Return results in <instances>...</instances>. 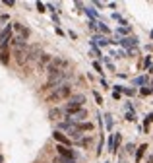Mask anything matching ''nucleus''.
<instances>
[{
  "label": "nucleus",
  "instance_id": "1",
  "mask_svg": "<svg viewBox=\"0 0 153 163\" xmlns=\"http://www.w3.org/2000/svg\"><path fill=\"white\" fill-rule=\"evenodd\" d=\"M10 56H14L16 64L23 66L25 64V54H27V41H21L19 37H12L10 39Z\"/></svg>",
  "mask_w": 153,
  "mask_h": 163
},
{
  "label": "nucleus",
  "instance_id": "2",
  "mask_svg": "<svg viewBox=\"0 0 153 163\" xmlns=\"http://www.w3.org/2000/svg\"><path fill=\"white\" fill-rule=\"evenodd\" d=\"M68 66H70L68 58H64V56H52V60L49 62L45 72H47L49 78H54V76H60L64 72H68Z\"/></svg>",
  "mask_w": 153,
  "mask_h": 163
},
{
  "label": "nucleus",
  "instance_id": "3",
  "mask_svg": "<svg viewBox=\"0 0 153 163\" xmlns=\"http://www.w3.org/2000/svg\"><path fill=\"white\" fill-rule=\"evenodd\" d=\"M70 95H72V85L64 84L56 89H52L51 95H47V103H60V101H66Z\"/></svg>",
  "mask_w": 153,
  "mask_h": 163
},
{
  "label": "nucleus",
  "instance_id": "4",
  "mask_svg": "<svg viewBox=\"0 0 153 163\" xmlns=\"http://www.w3.org/2000/svg\"><path fill=\"white\" fill-rule=\"evenodd\" d=\"M83 103H85V95L83 93H72L70 97L66 99V105H64V115L66 113H72V111H78V109H82Z\"/></svg>",
  "mask_w": 153,
  "mask_h": 163
},
{
  "label": "nucleus",
  "instance_id": "5",
  "mask_svg": "<svg viewBox=\"0 0 153 163\" xmlns=\"http://www.w3.org/2000/svg\"><path fill=\"white\" fill-rule=\"evenodd\" d=\"M87 109L85 107H82V109H78V111H72V113H66L64 115V118L68 120V122H74V124H80V122H85L87 120Z\"/></svg>",
  "mask_w": 153,
  "mask_h": 163
},
{
  "label": "nucleus",
  "instance_id": "6",
  "mask_svg": "<svg viewBox=\"0 0 153 163\" xmlns=\"http://www.w3.org/2000/svg\"><path fill=\"white\" fill-rule=\"evenodd\" d=\"M41 45H27V54H25V64L23 66H31L37 62L39 54H41Z\"/></svg>",
  "mask_w": 153,
  "mask_h": 163
},
{
  "label": "nucleus",
  "instance_id": "7",
  "mask_svg": "<svg viewBox=\"0 0 153 163\" xmlns=\"http://www.w3.org/2000/svg\"><path fill=\"white\" fill-rule=\"evenodd\" d=\"M54 150L58 151V157H62V159H76V161H78V153L72 150V148H68V146H60V144H56Z\"/></svg>",
  "mask_w": 153,
  "mask_h": 163
},
{
  "label": "nucleus",
  "instance_id": "8",
  "mask_svg": "<svg viewBox=\"0 0 153 163\" xmlns=\"http://www.w3.org/2000/svg\"><path fill=\"white\" fill-rule=\"evenodd\" d=\"M51 60H52V54H49V52H41L39 58H37V62H35V68H37V70H45Z\"/></svg>",
  "mask_w": 153,
  "mask_h": 163
},
{
  "label": "nucleus",
  "instance_id": "9",
  "mask_svg": "<svg viewBox=\"0 0 153 163\" xmlns=\"http://www.w3.org/2000/svg\"><path fill=\"white\" fill-rule=\"evenodd\" d=\"M138 37H136V35H128V37H122L120 41H118V45L120 47H124V49H128V51H130V49H132V47H138Z\"/></svg>",
  "mask_w": 153,
  "mask_h": 163
},
{
  "label": "nucleus",
  "instance_id": "10",
  "mask_svg": "<svg viewBox=\"0 0 153 163\" xmlns=\"http://www.w3.org/2000/svg\"><path fill=\"white\" fill-rule=\"evenodd\" d=\"M52 140H54L56 144H60V146H68V148L72 146V142L68 140V136H66V134H62V132H58V130L52 132Z\"/></svg>",
  "mask_w": 153,
  "mask_h": 163
},
{
  "label": "nucleus",
  "instance_id": "11",
  "mask_svg": "<svg viewBox=\"0 0 153 163\" xmlns=\"http://www.w3.org/2000/svg\"><path fill=\"white\" fill-rule=\"evenodd\" d=\"M12 25H6L2 31H0V45L2 43H10V39H12Z\"/></svg>",
  "mask_w": 153,
  "mask_h": 163
},
{
  "label": "nucleus",
  "instance_id": "12",
  "mask_svg": "<svg viewBox=\"0 0 153 163\" xmlns=\"http://www.w3.org/2000/svg\"><path fill=\"white\" fill-rule=\"evenodd\" d=\"M103 118H105V120H103V128H107V130L110 132V130H113V126H115V118H113V115H110V113H105Z\"/></svg>",
  "mask_w": 153,
  "mask_h": 163
},
{
  "label": "nucleus",
  "instance_id": "13",
  "mask_svg": "<svg viewBox=\"0 0 153 163\" xmlns=\"http://www.w3.org/2000/svg\"><path fill=\"white\" fill-rule=\"evenodd\" d=\"M89 43H93L95 47L97 45H99V47H107L108 45V37H103V35H93Z\"/></svg>",
  "mask_w": 153,
  "mask_h": 163
},
{
  "label": "nucleus",
  "instance_id": "14",
  "mask_svg": "<svg viewBox=\"0 0 153 163\" xmlns=\"http://www.w3.org/2000/svg\"><path fill=\"white\" fill-rule=\"evenodd\" d=\"M151 82V74H147V76H138V78L132 80V85H149Z\"/></svg>",
  "mask_w": 153,
  "mask_h": 163
},
{
  "label": "nucleus",
  "instance_id": "15",
  "mask_svg": "<svg viewBox=\"0 0 153 163\" xmlns=\"http://www.w3.org/2000/svg\"><path fill=\"white\" fill-rule=\"evenodd\" d=\"M116 39H122V37H128L132 35V25H126V27H116Z\"/></svg>",
  "mask_w": 153,
  "mask_h": 163
},
{
  "label": "nucleus",
  "instance_id": "16",
  "mask_svg": "<svg viewBox=\"0 0 153 163\" xmlns=\"http://www.w3.org/2000/svg\"><path fill=\"white\" fill-rule=\"evenodd\" d=\"M76 126H78V132H80V134H83V132H91L93 128H95V124H93V122H87V120H85V122L76 124Z\"/></svg>",
  "mask_w": 153,
  "mask_h": 163
},
{
  "label": "nucleus",
  "instance_id": "17",
  "mask_svg": "<svg viewBox=\"0 0 153 163\" xmlns=\"http://www.w3.org/2000/svg\"><path fill=\"white\" fill-rule=\"evenodd\" d=\"M149 150V146H147V144H141L140 148H138V150H136V163H140L141 161V157L145 155V151Z\"/></svg>",
  "mask_w": 153,
  "mask_h": 163
},
{
  "label": "nucleus",
  "instance_id": "18",
  "mask_svg": "<svg viewBox=\"0 0 153 163\" xmlns=\"http://www.w3.org/2000/svg\"><path fill=\"white\" fill-rule=\"evenodd\" d=\"M83 12L89 16V21H97V18H99V16H97V10L93 6H83Z\"/></svg>",
  "mask_w": 153,
  "mask_h": 163
},
{
  "label": "nucleus",
  "instance_id": "19",
  "mask_svg": "<svg viewBox=\"0 0 153 163\" xmlns=\"http://www.w3.org/2000/svg\"><path fill=\"white\" fill-rule=\"evenodd\" d=\"M91 142H93V138H91V136H87V138H83V136H82L80 140H76L74 144H76V146H80V148H89Z\"/></svg>",
  "mask_w": 153,
  "mask_h": 163
},
{
  "label": "nucleus",
  "instance_id": "20",
  "mask_svg": "<svg viewBox=\"0 0 153 163\" xmlns=\"http://www.w3.org/2000/svg\"><path fill=\"white\" fill-rule=\"evenodd\" d=\"M0 62L8 66V62H10V51L8 49H0Z\"/></svg>",
  "mask_w": 153,
  "mask_h": 163
},
{
  "label": "nucleus",
  "instance_id": "21",
  "mask_svg": "<svg viewBox=\"0 0 153 163\" xmlns=\"http://www.w3.org/2000/svg\"><path fill=\"white\" fill-rule=\"evenodd\" d=\"M62 115L64 113L60 111V109H51V111H49V118H52V120H60V118H62Z\"/></svg>",
  "mask_w": 153,
  "mask_h": 163
},
{
  "label": "nucleus",
  "instance_id": "22",
  "mask_svg": "<svg viewBox=\"0 0 153 163\" xmlns=\"http://www.w3.org/2000/svg\"><path fill=\"white\" fill-rule=\"evenodd\" d=\"M97 29H99V35H103V37H107V35H110V29L107 27V23H103V21H97Z\"/></svg>",
  "mask_w": 153,
  "mask_h": 163
},
{
  "label": "nucleus",
  "instance_id": "23",
  "mask_svg": "<svg viewBox=\"0 0 153 163\" xmlns=\"http://www.w3.org/2000/svg\"><path fill=\"white\" fill-rule=\"evenodd\" d=\"M151 113H147V117L143 118V132H145V134H149V132H151Z\"/></svg>",
  "mask_w": 153,
  "mask_h": 163
},
{
  "label": "nucleus",
  "instance_id": "24",
  "mask_svg": "<svg viewBox=\"0 0 153 163\" xmlns=\"http://www.w3.org/2000/svg\"><path fill=\"white\" fill-rule=\"evenodd\" d=\"M120 144H122V136L120 134H115V140H113V153H116V150L120 148Z\"/></svg>",
  "mask_w": 153,
  "mask_h": 163
},
{
  "label": "nucleus",
  "instance_id": "25",
  "mask_svg": "<svg viewBox=\"0 0 153 163\" xmlns=\"http://www.w3.org/2000/svg\"><path fill=\"white\" fill-rule=\"evenodd\" d=\"M113 20H115V21H118V23H120V27H126V25H128V21L124 20V18H122V16H120L118 12H115V14H113Z\"/></svg>",
  "mask_w": 153,
  "mask_h": 163
},
{
  "label": "nucleus",
  "instance_id": "26",
  "mask_svg": "<svg viewBox=\"0 0 153 163\" xmlns=\"http://www.w3.org/2000/svg\"><path fill=\"white\" fill-rule=\"evenodd\" d=\"M103 62L107 64V68H108V72H113V74H116V68H115V64L110 62V56H103Z\"/></svg>",
  "mask_w": 153,
  "mask_h": 163
},
{
  "label": "nucleus",
  "instance_id": "27",
  "mask_svg": "<svg viewBox=\"0 0 153 163\" xmlns=\"http://www.w3.org/2000/svg\"><path fill=\"white\" fill-rule=\"evenodd\" d=\"M89 45H91V54H95L97 58H103V52H101V49H99V47H95L93 43H89Z\"/></svg>",
  "mask_w": 153,
  "mask_h": 163
},
{
  "label": "nucleus",
  "instance_id": "28",
  "mask_svg": "<svg viewBox=\"0 0 153 163\" xmlns=\"http://www.w3.org/2000/svg\"><path fill=\"white\" fill-rule=\"evenodd\" d=\"M143 66H145L147 74H151V54H147L145 58H143Z\"/></svg>",
  "mask_w": 153,
  "mask_h": 163
},
{
  "label": "nucleus",
  "instance_id": "29",
  "mask_svg": "<svg viewBox=\"0 0 153 163\" xmlns=\"http://www.w3.org/2000/svg\"><path fill=\"white\" fill-rule=\"evenodd\" d=\"M108 56H115V58H126V51H113Z\"/></svg>",
  "mask_w": 153,
  "mask_h": 163
},
{
  "label": "nucleus",
  "instance_id": "30",
  "mask_svg": "<svg viewBox=\"0 0 153 163\" xmlns=\"http://www.w3.org/2000/svg\"><path fill=\"white\" fill-rule=\"evenodd\" d=\"M140 93L145 95V97H149V95H151V85H143V87L140 89Z\"/></svg>",
  "mask_w": 153,
  "mask_h": 163
},
{
  "label": "nucleus",
  "instance_id": "31",
  "mask_svg": "<svg viewBox=\"0 0 153 163\" xmlns=\"http://www.w3.org/2000/svg\"><path fill=\"white\" fill-rule=\"evenodd\" d=\"M93 70H95V72H99V74H101V78H103V74H105V72H103L101 62H97V60H95V62H93Z\"/></svg>",
  "mask_w": 153,
  "mask_h": 163
},
{
  "label": "nucleus",
  "instance_id": "32",
  "mask_svg": "<svg viewBox=\"0 0 153 163\" xmlns=\"http://www.w3.org/2000/svg\"><path fill=\"white\" fill-rule=\"evenodd\" d=\"M122 93H124V95H128V97H134V95H136V89H134V87H132V89H130V87H124V89H122Z\"/></svg>",
  "mask_w": 153,
  "mask_h": 163
},
{
  "label": "nucleus",
  "instance_id": "33",
  "mask_svg": "<svg viewBox=\"0 0 153 163\" xmlns=\"http://www.w3.org/2000/svg\"><path fill=\"white\" fill-rule=\"evenodd\" d=\"M126 120H128V122H134V120H136V113H134V109L126 113Z\"/></svg>",
  "mask_w": 153,
  "mask_h": 163
},
{
  "label": "nucleus",
  "instance_id": "34",
  "mask_svg": "<svg viewBox=\"0 0 153 163\" xmlns=\"http://www.w3.org/2000/svg\"><path fill=\"white\" fill-rule=\"evenodd\" d=\"M52 163H78L76 159H62V157H56Z\"/></svg>",
  "mask_w": 153,
  "mask_h": 163
},
{
  "label": "nucleus",
  "instance_id": "35",
  "mask_svg": "<svg viewBox=\"0 0 153 163\" xmlns=\"http://www.w3.org/2000/svg\"><path fill=\"white\" fill-rule=\"evenodd\" d=\"M113 140H115V134H110V136H108V142H107V148H108L110 153H113Z\"/></svg>",
  "mask_w": 153,
  "mask_h": 163
},
{
  "label": "nucleus",
  "instance_id": "36",
  "mask_svg": "<svg viewBox=\"0 0 153 163\" xmlns=\"http://www.w3.org/2000/svg\"><path fill=\"white\" fill-rule=\"evenodd\" d=\"M93 97H95L97 105H103V97H101V93H99V91H93Z\"/></svg>",
  "mask_w": 153,
  "mask_h": 163
},
{
  "label": "nucleus",
  "instance_id": "37",
  "mask_svg": "<svg viewBox=\"0 0 153 163\" xmlns=\"http://www.w3.org/2000/svg\"><path fill=\"white\" fill-rule=\"evenodd\" d=\"M51 18H52V21H54V25L60 27V16H58V14H52Z\"/></svg>",
  "mask_w": 153,
  "mask_h": 163
},
{
  "label": "nucleus",
  "instance_id": "38",
  "mask_svg": "<svg viewBox=\"0 0 153 163\" xmlns=\"http://www.w3.org/2000/svg\"><path fill=\"white\" fill-rule=\"evenodd\" d=\"M8 21H10V16H8V14H2V16H0V23H8Z\"/></svg>",
  "mask_w": 153,
  "mask_h": 163
},
{
  "label": "nucleus",
  "instance_id": "39",
  "mask_svg": "<svg viewBox=\"0 0 153 163\" xmlns=\"http://www.w3.org/2000/svg\"><path fill=\"white\" fill-rule=\"evenodd\" d=\"M45 4H43V2H37V10H39V14H43V12H47V10H45Z\"/></svg>",
  "mask_w": 153,
  "mask_h": 163
},
{
  "label": "nucleus",
  "instance_id": "40",
  "mask_svg": "<svg viewBox=\"0 0 153 163\" xmlns=\"http://www.w3.org/2000/svg\"><path fill=\"white\" fill-rule=\"evenodd\" d=\"M134 150H136V146H134V144H126V151H128V153H132Z\"/></svg>",
  "mask_w": 153,
  "mask_h": 163
},
{
  "label": "nucleus",
  "instance_id": "41",
  "mask_svg": "<svg viewBox=\"0 0 153 163\" xmlns=\"http://www.w3.org/2000/svg\"><path fill=\"white\" fill-rule=\"evenodd\" d=\"M87 25H89L91 31H95V29H97V21H87Z\"/></svg>",
  "mask_w": 153,
  "mask_h": 163
},
{
  "label": "nucleus",
  "instance_id": "42",
  "mask_svg": "<svg viewBox=\"0 0 153 163\" xmlns=\"http://www.w3.org/2000/svg\"><path fill=\"white\" fill-rule=\"evenodd\" d=\"M93 8H101V10H103L105 4H103V2H93Z\"/></svg>",
  "mask_w": 153,
  "mask_h": 163
},
{
  "label": "nucleus",
  "instance_id": "43",
  "mask_svg": "<svg viewBox=\"0 0 153 163\" xmlns=\"http://www.w3.org/2000/svg\"><path fill=\"white\" fill-rule=\"evenodd\" d=\"M68 35H70V39H78V33L76 31H68Z\"/></svg>",
  "mask_w": 153,
  "mask_h": 163
},
{
  "label": "nucleus",
  "instance_id": "44",
  "mask_svg": "<svg viewBox=\"0 0 153 163\" xmlns=\"http://www.w3.org/2000/svg\"><path fill=\"white\" fill-rule=\"evenodd\" d=\"M4 4H6V6H10V8H14V6H16V2H12V0H6Z\"/></svg>",
  "mask_w": 153,
  "mask_h": 163
},
{
  "label": "nucleus",
  "instance_id": "45",
  "mask_svg": "<svg viewBox=\"0 0 153 163\" xmlns=\"http://www.w3.org/2000/svg\"><path fill=\"white\" fill-rule=\"evenodd\" d=\"M145 163H153V155H151V153L147 155V161H145Z\"/></svg>",
  "mask_w": 153,
  "mask_h": 163
},
{
  "label": "nucleus",
  "instance_id": "46",
  "mask_svg": "<svg viewBox=\"0 0 153 163\" xmlns=\"http://www.w3.org/2000/svg\"><path fill=\"white\" fill-rule=\"evenodd\" d=\"M0 163H4V157H2V155H0Z\"/></svg>",
  "mask_w": 153,
  "mask_h": 163
},
{
  "label": "nucleus",
  "instance_id": "47",
  "mask_svg": "<svg viewBox=\"0 0 153 163\" xmlns=\"http://www.w3.org/2000/svg\"><path fill=\"white\" fill-rule=\"evenodd\" d=\"M105 163H108V161H105Z\"/></svg>",
  "mask_w": 153,
  "mask_h": 163
}]
</instances>
